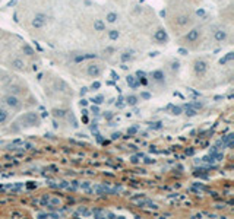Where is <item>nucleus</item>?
I'll list each match as a JSON object with an SVG mask.
<instances>
[{
	"mask_svg": "<svg viewBox=\"0 0 234 219\" xmlns=\"http://www.w3.org/2000/svg\"><path fill=\"white\" fill-rule=\"evenodd\" d=\"M179 54L186 56V54H187V50H186V48H179Z\"/></svg>",
	"mask_w": 234,
	"mask_h": 219,
	"instance_id": "obj_36",
	"label": "nucleus"
},
{
	"mask_svg": "<svg viewBox=\"0 0 234 219\" xmlns=\"http://www.w3.org/2000/svg\"><path fill=\"white\" fill-rule=\"evenodd\" d=\"M184 107H186V116H189V117L196 116V110L195 108H192L190 105H184Z\"/></svg>",
	"mask_w": 234,
	"mask_h": 219,
	"instance_id": "obj_16",
	"label": "nucleus"
},
{
	"mask_svg": "<svg viewBox=\"0 0 234 219\" xmlns=\"http://www.w3.org/2000/svg\"><path fill=\"white\" fill-rule=\"evenodd\" d=\"M151 129H161V123L158 121V123H152L151 124Z\"/></svg>",
	"mask_w": 234,
	"mask_h": 219,
	"instance_id": "obj_32",
	"label": "nucleus"
},
{
	"mask_svg": "<svg viewBox=\"0 0 234 219\" xmlns=\"http://www.w3.org/2000/svg\"><path fill=\"white\" fill-rule=\"evenodd\" d=\"M119 35H120V34H119V31H117V29H111V31H108V38L113 39V41L119 38Z\"/></svg>",
	"mask_w": 234,
	"mask_h": 219,
	"instance_id": "obj_17",
	"label": "nucleus"
},
{
	"mask_svg": "<svg viewBox=\"0 0 234 219\" xmlns=\"http://www.w3.org/2000/svg\"><path fill=\"white\" fill-rule=\"evenodd\" d=\"M21 120H22V123L25 126H38L40 124V118H38V116L35 113H28V114L23 116Z\"/></svg>",
	"mask_w": 234,
	"mask_h": 219,
	"instance_id": "obj_1",
	"label": "nucleus"
},
{
	"mask_svg": "<svg viewBox=\"0 0 234 219\" xmlns=\"http://www.w3.org/2000/svg\"><path fill=\"white\" fill-rule=\"evenodd\" d=\"M171 111H173L171 114H174V116H179V114L181 113V108H180V107H173V108H171Z\"/></svg>",
	"mask_w": 234,
	"mask_h": 219,
	"instance_id": "obj_24",
	"label": "nucleus"
},
{
	"mask_svg": "<svg viewBox=\"0 0 234 219\" xmlns=\"http://www.w3.org/2000/svg\"><path fill=\"white\" fill-rule=\"evenodd\" d=\"M136 131H138V127H130L127 130V135L129 136H133V135H136Z\"/></svg>",
	"mask_w": 234,
	"mask_h": 219,
	"instance_id": "obj_25",
	"label": "nucleus"
},
{
	"mask_svg": "<svg viewBox=\"0 0 234 219\" xmlns=\"http://www.w3.org/2000/svg\"><path fill=\"white\" fill-rule=\"evenodd\" d=\"M12 66L18 70H22L23 67H25V63H23L21 58H15V60H12Z\"/></svg>",
	"mask_w": 234,
	"mask_h": 219,
	"instance_id": "obj_10",
	"label": "nucleus"
},
{
	"mask_svg": "<svg viewBox=\"0 0 234 219\" xmlns=\"http://www.w3.org/2000/svg\"><path fill=\"white\" fill-rule=\"evenodd\" d=\"M120 137V133L117 131V133H113V139H119Z\"/></svg>",
	"mask_w": 234,
	"mask_h": 219,
	"instance_id": "obj_42",
	"label": "nucleus"
},
{
	"mask_svg": "<svg viewBox=\"0 0 234 219\" xmlns=\"http://www.w3.org/2000/svg\"><path fill=\"white\" fill-rule=\"evenodd\" d=\"M155 39L158 41V42H166L167 39H168V35H167V32H166V29H162V28H159L157 32H155Z\"/></svg>",
	"mask_w": 234,
	"mask_h": 219,
	"instance_id": "obj_3",
	"label": "nucleus"
},
{
	"mask_svg": "<svg viewBox=\"0 0 234 219\" xmlns=\"http://www.w3.org/2000/svg\"><path fill=\"white\" fill-rule=\"evenodd\" d=\"M126 102H127L129 105H136V104H138V98H136L135 95H130V97L126 98Z\"/></svg>",
	"mask_w": 234,
	"mask_h": 219,
	"instance_id": "obj_20",
	"label": "nucleus"
},
{
	"mask_svg": "<svg viewBox=\"0 0 234 219\" xmlns=\"http://www.w3.org/2000/svg\"><path fill=\"white\" fill-rule=\"evenodd\" d=\"M32 70H34V72H37V70H38V66H37V64H34V66H32Z\"/></svg>",
	"mask_w": 234,
	"mask_h": 219,
	"instance_id": "obj_49",
	"label": "nucleus"
},
{
	"mask_svg": "<svg viewBox=\"0 0 234 219\" xmlns=\"http://www.w3.org/2000/svg\"><path fill=\"white\" fill-rule=\"evenodd\" d=\"M186 105H190V107H192V108H195V110L202 108V104H200V102H195V104H186Z\"/></svg>",
	"mask_w": 234,
	"mask_h": 219,
	"instance_id": "obj_27",
	"label": "nucleus"
},
{
	"mask_svg": "<svg viewBox=\"0 0 234 219\" xmlns=\"http://www.w3.org/2000/svg\"><path fill=\"white\" fill-rule=\"evenodd\" d=\"M176 22H177V25L183 27V25H186L187 22H189V18H187V16H184V15H181V16H179V18L176 19Z\"/></svg>",
	"mask_w": 234,
	"mask_h": 219,
	"instance_id": "obj_11",
	"label": "nucleus"
},
{
	"mask_svg": "<svg viewBox=\"0 0 234 219\" xmlns=\"http://www.w3.org/2000/svg\"><path fill=\"white\" fill-rule=\"evenodd\" d=\"M138 158H139V155L138 156H132V162L133 164H138Z\"/></svg>",
	"mask_w": 234,
	"mask_h": 219,
	"instance_id": "obj_43",
	"label": "nucleus"
},
{
	"mask_svg": "<svg viewBox=\"0 0 234 219\" xmlns=\"http://www.w3.org/2000/svg\"><path fill=\"white\" fill-rule=\"evenodd\" d=\"M100 88H101V83L100 82H94L92 83V89H100Z\"/></svg>",
	"mask_w": 234,
	"mask_h": 219,
	"instance_id": "obj_30",
	"label": "nucleus"
},
{
	"mask_svg": "<svg viewBox=\"0 0 234 219\" xmlns=\"http://www.w3.org/2000/svg\"><path fill=\"white\" fill-rule=\"evenodd\" d=\"M214 37H215V39H217V41L222 42V41H225V38H227V32H225L224 29H218V31H215Z\"/></svg>",
	"mask_w": 234,
	"mask_h": 219,
	"instance_id": "obj_8",
	"label": "nucleus"
},
{
	"mask_svg": "<svg viewBox=\"0 0 234 219\" xmlns=\"http://www.w3.org/2000/svg\"><path fill=\"white\" fill-rule=\"evenodd\" d=\"M111 117H113V116H111L110 113H107V114H105V118H107V120H111Z\"/></svg>",
	"mask_w": 234,
	"mask_h": 219,
	"instance_id": "obj_45",
	"label": "nucleus"
},
{
	"mask_svg": "<svg viewBox=\"0 0 234 219\" xmlns=\"http://www.w3.org/2000/svg\"><path fill=\"white\" fill-rule=\"evenodd\" d=\"M6 104L9 105V107H12V108H16V107H19V99L15 97V95H8L6 97Z\"/></svg>",
	"mask_w": 234,
	"mask_h": 219,
	"instance_id": "obj_6",
	"label": "nucleus"
},
{
	"mask_svg": "<svg viewBox=\"0 0 234 219\" xmlns=\"http://www.w3.org/2000/svg\"><path fill=\"white\" fill-rule=\"evenodd\" d=\"M12 216H22V215H21L19 212H13V213H12Z\"/></svg>",
	"mask_w": 234,
	"mask_h": 219,
	"instance_id": "obj_48",
	"label": "nucleus"
},
{
	"mask_svg": "<svg viewBox=\"0 0 234 219\" xmlns=\"http://www.w3.org/2000/svg\"><path fill=\"white\" fill-rule=\"evenodd\" d=\"M198 38H199V29H196V28H195V29H190L189 32L186 34V39L189 41V42H193V41H196Z\"/></svg>",
	"mask_w": 234,
	"mask_h": 219,
	"instance_id": "obj_5",
	"label": "nucleus"
},
{
	"mask_svg": "<svg viewBox=\"0 0 234 219\" xmlns=\"http://www.w3.org/2000/svg\"><path fill=\"white\" fill-rule=\"evenodd\" d=\"M145 76H146V73L142 72V70H138L136 72V78H145Z\"/></svg>",
	"mask_w": 234,
	"mask_h": 219,
	"instance_id": "obj_29",
	"label": "nucleus"
},
{
	"mask_svg": "<svg viewBox=\"0 0 234 219\" xmlns=\"http://www.w3.org/2000/svg\"><path fill=\"white\" fill-rule=\"evenodd\" d=\"M186 153H187V155H193V149H189Z\"/></svg>",
	"mask_w": 234,
	"mask_h": 219,
	"instance_id": "obj_46",
	"label": "nucleus"
},
{
	"mask_svg": "<svg viewBox=\"0 0 234 219\" xmlns=\"http://www.w3.org/2000/svg\"><path fill=\"white\" fill-rule=\"evenodd\" d=\"M152 78H154L155 80L161 82V80H164V72H161V70H155V72L152 73Z\"/></svg>",
	"mask_w": 234,
	"mask_h": 219,
	"instance_id": "obj_13",
	"label": "nucleus"
},
{
	"mask_svg": "<svg viewBox=\"0 0 234 219\" xmlns=\"http://www.w3.org/2000/svg\"><path fill=\"white\" fill-rule=\"evenodd\" d=\"M49 200H50V197H49V196H44L42 199H41V202H42L44 205H45V203H49Z\"/></svg>",
	"mask_w": 234,
	"mask_h": 219,
	"instance_id": "obj_35",
	"label": "nucleus"
},
{
	"mask_svg": "<svg viewBox=\"0 0 234 219\" xmlns=\"http://www.w3.org/2000/svg\"><path fill=\"white\" fill-rule=\"evenodd\" d=\"M54 116L56 117H64L66 116V111H64V110H54Z\"/></svg>",
	"mask_w": 234,
	"mask_h": 219,
	"instance_id": "obj_22",
	"label": "nucleus"
},
{
	"mask_svg": "<svg viewBox=\"0 0 234 219\" xmlns=\"http://www.w3.org/2000/svg\"><path fill=\"white\" fill-rule=\"evenodd\" d=\"M233 58H234V53H228V54H227L224 58H221V60H220V63H221V64H225L227 61H230V60H233Z\"/></svg>",
	"mask_w": 234,
	"mask_h": 219,
	"instance_id": "obj_19",
	"label": "nucleus"
},
{
	"mask_svg": "<svg viewBox=\"0 0 234 219\" xmlns=\"http://www.w3.org/2000/svg\"><path fill=\"white\" fill-rule=\"evenodd\" d=\"M57 205H60V200L59 199H53L51 200V205H49V206H57Z\"/></svg>",
	"mask_w": 234,
	"mask_h": 219,
	"instance_id": "obj_33",
	"label": "nucleus"
},
{
	"mask_svg": "<svg viewBox=\"0 0 234 219\" xmlns=\"http://www.w3.org/2000/svg\"><path fill=\"white\" fill-rule=\"evenodd\" d=\"M171 69H179V61H174L171 64Z\"/></svg>",
	"mask_w": 234,
	"mask_h": 219,
	"instance_id": "obj_39",
	"label": "nucleus"
},
{
	"mask_svg": "<svg viewBox=\"0 0 234 219\" xmlns=\"http://www.w3.org/2000/svg\"><path fill=\"white\" fill-rule=\"evenodd\" d=\"M233 139H234V135H227V136L222 139V143L227 145L228 148H231V146H233Z\"/></svg>",
	"mask_w": 234,
	"mask_h": 219,
	"instance_id": "obj_12",
	"label": "nucleus"
},
{
	"mask_svg": "<svg viewBox=\"0 0 234 219\" xmlns=\"http://www.w3.org/2000/svg\"><path fill=\"white\" fill-rule=\"evenodd\" d=\"M139 83H142V85H146L148 82H146V79H145V78H140V80H139Z\"/></svg>",
	"mask_w": 234,
	"mask_h": 219,
	"instance_id": "obj_40",
	"label": "nucleus"
},
{
	"mask_svg": "<svg viewBox=\"0 0 234 219\" xmlns=\"http://www.w3.org/2000/svg\"><path fill=\"white\" fill-rule=\"evenodd\" d=\"M88 75L91 78H98L101 75V69H100V66L97 64H91L89 67H88Z\"/></svg>",
	"mask_w": 234,
	"mask_h": 219,
	"instance_id": "obj_4",
	"label": "nucleus"
},
{
	"mask_svg": "<svg viewBox=\"0 0 234 219\" xmlns=\"http://www.w3.org/2000/svg\"><path fill=\"white\" fill-rule=\"evenodd\" d=\"M206 69H208V64H206L203 60H198V61L195 63V72H196L198 75H203V73L206 72Z\"/></svg>",
	"mask_w": 234,
	"mask_h": 219,
	"instance_id": "obj_2",
	"label": "nucleus"
},
{
	"mask_svg": "<svg viewBox=\"0 0 234 219\" xmlns=\"http://www.w3.org/2000/svg\"><path fill=\"white\" fill-rule=\"evenodd\" d=\"M127 60H130V54H129V53H123V54H122V61L126 63Z\"/></svg>",
	"mask_w": 234,
	"mask_h": 219,
	"instance_id": "obj_26",
	"label": "nucleus"
},
{
	"mask_svg": "<svg viewBox=\"0 0 234 219\" xmlns=\"http://www.w3.org/2000/svg\"><path fill=\"white\" fill-rule=\"evenodd\" d=\"M85 60V56H78V57H75V61H83Z\"/></svg>",
	"mask_w": 234,
	"mask_h": 219,
	"instance_id": "obj_37",
	"label": "nucleus"
},
{
	"mask_svg": "<svg viewBox=\"0 0 234 219\" xmlns=\"http://www.w3.org/2000/svg\"><path fill=\"white\" fill-rule=\"evenodd\" d=\"M82 187H83V188H88V187H89V183H83Z\"/></svg>",
	"mask_w": 234,
	"mask_h": 219,
	"instance_id": "obj_47",
	"label": "nucleus"
},
{
	"mask_svg": "<svg viewBox=\"0 0 234 219\" xmlns=\"http://www.w3.org/2000/svg\"><path fill=\"white\" fill-rule=\"evenodd\" d=\"M140 98H144V99H149V98H151V94H149V92H142V94H140Z\"/></svg>",
	"mask_w": 234,
	"mask_h": 219,
	"instance_id": "obj_28",
	"label": "nucleus"
},
{
	"mask_svg": "<svg viewBox=\"0 0 234 219\" xmlns=\"http://www.w3.org/2000/svg\"><path fill=\"white\" fill-rule=\"evenodd\" d=\"M196 15L200 16V18H203V16H205V10H203V9H198V10H196Z\"/></svg>",
	"mask_w": 234,
	"mask_h": 219,
	"instance_id": "obj_31",
	"label": "nucleus"
},
{
	"mask_svg": "<svg viewBox=\"0 0 234 219\" xmlns=\"http://www.w3.org/2000/svg\"><path fill=\"white\" fill-rule=\"evenodd\" d=\"M8 120V111L5 108H0V123H5Z\"/></svg>",
	"mask_w": 234,
	"mask_h": 219,
	"instance_id": "obj_18",
	"label": "nucleus"
},
{
	"mask_svg": "<svg viewBox=\"0 0 234 219\" xmlns=\"http://www.w3.org/2000/svg\"><path fill=\"white\" fill-rule=\"evenodd\" d=\"M44 25H45V22H42V20H40V19H37V18L32 19V27H34V28L40 29V28H42Z\"/></svg>",
	"mask_w": 234,
	"mask_h": 219,
	"instance_id": "obj_14",
	"label": "nucleus"
},
{
	"mask_svg": "<svg viewBox=\"0 0 234 219\" xmlns=\"http://www.w3.org/2000/svg\"><path fill=\"white\" fill-rule=\"evenodd\" d=\"M111 76H113V79H114V80H117V79H119V76H117V73H116V72H111Z\"/></svg>",
	"mask_w": 234,
	"mask_h": 219,
	"instance_id": "obj_41",
	"label": "nucleus"
},
{
	"mask_svg": "<svg viewBox=\"0 0 234 219\" xmlns=\"http://www.w3.org/2000/svg\"><path fill=\"white\" fill-rule=\"evenodd\" d=\"M105 19H107V22H110V24H114V22L117 20V13H114V12H110V13H107Z\"/></svg>",
	"mask_w": 234,
	"mask_h": 219,
	"instance_id": "obj_15",
	"label": "nucleus"
},
{
	"mask_svg": "<svg viewBox=\"0 0 234 219\" xmlns=\"http://www.w3.org/2000/svg\"><path fill=\"white\" fill-rule=\"evenodd\" d=\"M94 29L95 31H104L105 29V22L101 19H95L94 20Z\"/></svg>",
	"mask_w": 234,
	"mask_h": 219,
	"instance_id": "obj_9",
	"label": "nucleus"
},
{
	"mask_svg": "<svg viewBox=\"0 0 234 219\" xmlns=\"http://www.w3.org/2000/svg\"><path fill=\"white\" fill-rule=\"evenodd\" d=\"M79 213H82V215H89V210H86L85 207H81V209H79Z\"/></svg>",
	"mask_w": 234,
	"mask_h": 219,
	"instance_id": "obj_34",
	"label": "nucleus"
},
{
	"mask_svg": "<svg viewBox=\"0 0 234 219\" xmlns=\"http://www.w3.org/2000/svg\"><path fill=\"white\" fill-rule=\"evenodd\" d=\"M126 82H127V85L132 88V89H138V88H139V80H138V78L136 76H127V79H126Z\"/></svg>",
	"mask_w": 234,
	"mask_h": 219,
	"instance_id": "obj_7",
	"label": "nucleus"
},
{
	"mask_svg": "<svg viewBox=\"0 0 234 219\" xmlns=\"http://www.w3.org/2000/svg\"><path fill=\"white\" fill-rule=\"evenodd\" d=\"M92 101H94V104H97V105H100V104H101V102L104 101V97H103V95H100V97H97V98H94Z\"/></svg>",
	"mask_w": 234,
	"mask_h": 219,
	"instance_id": "obj_23",
	"label": "nucleus"
},
{
	"mask_svg": "<svg viewBox=\"0 0 234 219\" xmlns=\"http://www.w3.org/2000/svg\"><path fill=\"white\" fill-rule=\"evenodd\" d=\"M22 51H23V54H27V56H32L34 54V50L29 46H23L22 47Z\"/></svg>",
	"mask_w": 234,
	"mask_h": 219,
	"instance_id": "obj_21",
	"label": "nucleus"
},
{
	"mask_svg": "<svg viewBox=\"0 0 234 219\" xmlns=\"http://www.w3.org/2000/svg\"><path fill=\"white\" fill-rule=\"evenodd\" d=\"M86 104H88V101H86V99H82V101H81V105H83V107H85Z\"/></svg>",
	"mask_w": 234,
	"mask_h": 219,
	"instance_id": "obj_44",
	"label": "nucleus"
},
{
	"mask_svg": "<svg viewBox=\"0 0 234 219\" xmlns=\"http://www.w3.org/2000/svg\"><path fill=\"white\" fill-rule=\"evenodd\" d=\"M92 113H94V114H98V113H100L98 107H94V105H92Z\"/></svg>",
	"mask_w": 234,
	"mask_h": 219,
	"instance_id": "obj_38",
	"label": "nucleus"
}]
</instances>
